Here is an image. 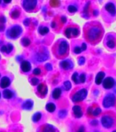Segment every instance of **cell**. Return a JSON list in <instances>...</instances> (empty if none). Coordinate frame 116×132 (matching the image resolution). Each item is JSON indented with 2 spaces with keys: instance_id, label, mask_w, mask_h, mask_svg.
Masks as SVG:
<instances>
[{
  "instance_id": "obj_1",
  "label": "cell",
  "mask_w": 116,
  "mask_h": 132,
  "mask_svg": "<svg viewBox=\"0 0 116 132\" xmlns=\"http://www.w3.org/2000/svg\"><path fill=\"white\" fill-rule=\"evenodd\" d=\"M104 35V29L98 22H91L85 27V36L87 41L92 44L100 42Z\"/></svg>"
},
{
  "instance_id": "obj_2",
  "label": "cell",
  "mask_w": 116,
  "mask_h": 132,
  "mask_svg": "<svg viewBox=\"0 0 116 132\" xmlns=\"http://www.w3.org/2000/svg\"><path fill=\"white\" fill-rule=\"evenodd\" d=\"M100 121L102 127L106 129L113 127L116 125V114L111 111L105 113L101 118Z\"/></svg>"
},
{
  "instance_id": "obj_3",
  "label": "cell",
  "mask_w": 116,
  "mask_h": 132,
  "mask_svg": "<svg viewBox=\"0 0 116 132\" xmlns=\"http://www.w3.org/2000/svg\"><path fill=\"white\" fill-rule=\"evenodd\" d=\"M116 98L115 95L113 94L109 93L104 96L103 101H102V105L104 108H109L111 107H113L115 105Z\"/></svg>"
},
{
  "instance_id": "obj_4",
  "label": "cell",
  "mask_w": 116,
  "mask_h": 132,
  "mask_svg": "<svg viewBox=\"0 0 116 132\" xmlns=\"http://www.w3.org/2000/svg\"><path fill=\"white\" fill-rule=\"evenodd\" d=\"M88 95V91L86 89H81L75 93L72 96V101L74 103H79L86 99Z\"/></svg>"
},
{
  "instance_id": "obj_5",
  "label": "cell",
  "mask_w": 116,
  "mask_h": 132,
  "mask_svg": "<svg viewBox=\"0 0 116 132\" xmlns=\"http://www.w3.org/2000/svg\"><path fill=\"white\" fill-rule=\"evenodd\" d=\"M105 45L110 49L114 50L116 48V36L113 34H109L105 39Z\"/></svg>"
},
{
  "instance_id": "obj_6",
  "label": "cell",
  "mask_w": 116,
  "mask_h": 132,
  "mask_svg": "<svg viewBox=\"0 0 116 132\" xmlns=\"http://www.w3.org/2000/svg\"><path fill=\"white\" fill-rule=\"evenodd\" d=\"M69 49V45L67 41H61L57 47V53L60 56H64L68 53Z\"/></svg>"
},
{
  "instance_id": "obj_7",
  "label": "cell",
  "mask_w": 116,
  "mask_h": 132,
  "mask_svg": "<svg viewBox=\"0 0 116 132\" xmlns=\"http://www.w3.org/2000/svg\"><path fill=\"white\" fill-rule=\"evenodd\" d=\"M37 5V0H23V6L27 11H31L35 9Z\"/></svg>"
},
{
  "instance_id": "obj_8",
  "label": "cell",
  "mask_w": 116,
  "mask_h": 132,
  "mask_svg": "<svg viewBox=\"0 0 116 132\" xmlns=\"http://www.w3.org/2000/svg\"><path fill=\"white\" fill-rule=\"evenodd\" d=\"M22 32V28L19 26H16L12 27L8 31V35L10 38L12 39H16L17 37L20 36V35Z\"/></svg>"
},
{
  "instance_id": "obj_9",
  "label": "cell",
  "mask_w": 116,
  "mask_h": 132,
  "mask_svg": "<svg viewBox=\"0 0 116 132\" xmlns=\"http://www.w3.org/2000/svg\"><path fill=\"white\" fill-rule=\"evenodd\" d=\"M102 85L104 89H109L113 88L115 85L114 79L111 77H107L103 80L102 82Z\"/></svg>"
},
{
  "instance_id": "obj_10",
  "label": "cell",
  "mask_w": 116,
  "mask_h": 132,
  "mask_svg": "<svg viewBox=\"0 0 116 132\" xmlns=\"http://www.w3.org/2000/svg\"><path fill=\"white\" fill-rule=\"evenodd\" d=\"M104 9L112 16H114L116 14V8L115 4L112 2H109L104 6Z\"/></svg>"
},
{
  "instance_id": "obj_11",
  "label": "cell",
  "mask_w": 116,
  "mask_h": 132,
  "mask_svg": "<svg viewBox=\"0 0 116 132\" xmlns=\"http://www.w3.org/2000/svg\"><path fill=\"white\" fill-rule=\"evenodd\" d=\"M102 110L100 107H90L88 109V114L89 116H98L101 113Z\"/></svg>"
},
{
  "instance_id": "obj_12",
  "label": "cell",
  "mask_w": 116,
  "mask_h": 132,
  "mask_svg": "<svg viewBox=\"0 0 116 132\" xmlns=\"http://www.w3.org/2000/svg\"><path fill=\"white\" fill-rule=\"evenodd\" d=\"M38 132H59L58 130L54 127V126L46 124L44 125L41 126L40 129Z\"/></svg>"
},
{
  "instance_id": "obj_13",
  "label": "cell",
  "mask_w": 116,
  "mask_h": 132,
  "mask_svg": "<svg viewBox=\"0 0 116 132\" xmlns=\"http://www.w3.org/2000/svg\"><path fill=\"white\" fill-rule=\"evenodd\" d=\"M72 111H73L74 115H75L76 118H80L82 117V116H83V110H82V108L80 107L79 105H75L72 107Z\"/></svg>"
},
{
  "instance_id": "obj_14",
  "label": "cell",
  "mask_w": 116,
  "mask_h": 132,
  "mask_svg": "<svg viewBox=\"0 0 116 132\" xmlns=\"http://www.w3.org/2000/svg\"><path fill=\"white\" fill-rule=\"evenodd\" d=\"M36 57V59L38 61L43 62L48 59L49 55H48V54L45 52H39V53L37 54Z\"/></svg>"
},
{
  "instance_id": "obj_15",
  "label": "cell",
  "mask_w": 116,
  "mask_h": 132,
  "mask_svg": "<svg viewBox=\"0 0 116 132\" xmlns=\"http://www.w3.org/2000/svg\"><path fill=\"white\" fill-rule=\"evenodd\" d=\"M10 85V80L9 79L8 77L7 76H4L2 77L0 81V87L3 89H5L6 87H8Z\"/></svg>"
},
{
  "instance_id": "obj_16",
  "label": "cell",
  "mask_w": 116,
  "mask_h": 132,
  "mask_svg": "<svg viewBox=\"0 0 116 132\" xmlns=\"http://www.w3.org/2000/svg\"><path fill=\"white\" fill-rule=\"evenodd\" d=\"M20 68H21V70H22L23 72H28L29 71H30L31 66V64L29 62L27 61H24L22 62Z\"/></svg>"
},
{
  "instance_id": "obj_17",
  "label": "cell",
  "mask_w": 116,
  "mask_h": 132,
  "mask_svg": "<svg viewBox=\"0 0 116 132\" xmlns=\"http://www.w3.org/2000/svg\"><path fill=\"white\" fill-rule=\"evenodd\" d=\"M60 66L63 68L64 70H69L72 68V63L69 60H65V61H62L60 63Z\"/></svg>"
},
{
  "instance_id": "obj_18",
  "label": "cell",
  "mask_w": 116,
  "mask_h": 132,
  "mask_svg": "<svg viewBox=\"0 0 116 132\" xmlns=\"http://www.w3.org/2000/svg\"><path fill=\"white\" fill-rule=\"evenodd\" d=\"M104 76H105V74L103 72H99L97 74L95 78V82L96 85L101 84V82H102V80L104 79Z\"/></svg>"
},
{
  "instance_id": "obj_19",
  "label": "cell",
  "mask_w": 116,
  "mask_h": 132,
  "mask_svg": "<svg viewBox=\"0 0 116 132\" xmlns=\"http://www.w3.org/2000/svg\"><path fill=\"white\" fill-rule=\"evenodd\" d=\"M37 90L40 94H43V96H46L47 93V86L44 84H39L37 87Z\"/></svg>"
},
{
  "instance_id": "obj_20",
  "label": "cell",
  "mask_w": 116,
  "mask_h": 132,
  "mask_svg": "<svg viewBox=\"0 0 116 132\" xmlns=\"http://www.w3.org/2000/svg\"><path fill=\"white\" fill-rule=\"evenodd\" d=\"M33 106H34V103L31 100H27L23 104V109H26V110H31L32 109Z\"/></svg>"
},
{
  "instance_id": "obj_21",
  "label": "cell",
  "mask_w": 116,
  "mask_h": 132,
  "mask_svg": "<svg viewBox=\"0 0 116 132\" xmlns=\"http://www.w3.org/2000/svg\"><path fill=\"white\" fill-rule=\"evenodd\" d=\"M61 89L59 87L57 88H55L53 92V94H52V96H53V98L55 100H57L61 96Z\"/></svg>"
},
{
  "instance_id": "obj_22",
  "label": "cell",
  "mask_w": 116,
  "mask_h": 132,
  "mask_svg": "<svg viewBox=\"0 0 116 132\" xmlns=\"http://www.w3.org/2000/svg\"><path fill=\"white\" fill-rule=\"evenodd\" d=\"M3 94H4V97L6 99H10L12 98L13 96H14V94L12 92H11L9 89H5L3 92Z\"/></svg>"
},
{
  "instance_id": "obj_23",
  "label": "cell",
  "mask_w": 116,
  "mask_h": 132,
  "mask_svg": "<svg viewBox=\"0 0 116 132\" xmlns=\"http://www.w3.org/2000/svg\"><path fill=\"white\" fill-rule=\"evenodd\" d=\"M55 109H56V107H55V105L54 103H50L47 104V105H46V109H47L49 112L52 113V112H53V111H55Z\"/></svg>"
},
{
  "instance_id": "obj_24",
  "label": "cell",
  "mask_w": 116,
  "mask_h": 132,
  "mask_svg": "<svg viewBox=\"0 0 116 132\" xmlns=\"http://www.w3.org/2000/svg\"><path fill=\"white\" fill-rule=\"evenodd\" d=\"M49 29L47 27H43L41 26L39 28L38 32L41 35H46L47 33H49Z\"/></svg>"
},
{
  "instance_id": "obj_25",
  "label": "cell",
  "mask_w": 116,
  "mask_h": 132,
  "mask_svg": "<svg viewBox=\"0 0 116 132\" xmlns=\"http://www.w3.org/2000/svg\"><path fill=\"white\" fill-rule=\"evenodd\" d=\"M41 117H42V114H41V113H40V112H37V113H35L34 115H33V121L35 122H38L39 120L41 119Z\"/></svg>"
},
{
  "instance_id": "obj_26",
  "label": "cell",
  "mask_w": 116,
  "mask_h": 132,
  "mask_svg": "<svg viewBox=\"0 0 116 132\" xmlns=\"http://www.w3.org/2000/svg\"><path fill=\"white\" fill-rule=\"evenodd\" d=\"M72 79L73 80L74 82H75L76 84H78V83H80L79 80V74H78L77 72H75L72 76Z\"/></svg>"
},
{
  "instance_id": "obj_27",
  "label": "cell",
  "mask_w": 116,
  "mask_h": 132,
  "mask_svg": "<svg viewBox=\"0 0 116 132\" xmlns=\"http://www.w3.org/2000/svg\"><path fill=\"white\" fill-rule=\"evenodd\" d=\"M22 43L24 46L27 47V46H28V45H29V44H30V40H29L28 38L25 37V38H23V39H22Z\"/></svg>"
},
{
  "instance_id": "obj_28",
  "label": "cell",
  "mask_w": 116,
  "mask_h": 132,
  "mask_svg": "<svg viewBox=\"0 0 116 132\" xmlns=\"http://www.w3.org/2000/svg\"><path fill=\"white\" fill-rule=\"evenodd\" d=\"M72 35H73L74 37H77L79 35V30L77 28H72Z\"/></svg>"
},
{
  "instance_id": "obj_29",
  "label": "cell",
  "mask_w": 116,
  "mask_h": 132,
  "mask_svg": "<svg viewBox=\"0 0 116 132\" xmlns=\"http://www.w3.org/2000/svg\"><path fill=\"white\" fill-rule=\"evenodd\" d=\"M68 10L70 12L73 13V12H75L77 11V8L75 6L70 5V6H69L68 7Z\"/></svg>"
},
{
  "instance_id": "obj_30",
  "label": "cell",
  "mask_w": 116,
  "mask_h": 132,
  "mask_svg": "<svg viewBox=\"0 0 116 132\" xmlns=\"http://www.w3.org/2000/svg\"><path fill=\"white\" fill-rule=\"evenodd\" d=\"M64 88H65V89L66 91L70 90L72 87L71 82H70V81H68V80L66 81V82H64Z\"/></svg>"
},
{
  "instance_id": "obj_31",
  "label": "cell",
  "mask_w": 116,
  "mask_h": 132,
  "mask_svg": "<svg viewBox=\"0 0 116 132\" xmlns=\"http://www.w3.org/2000/svg\"><path fill=\"white\" fill-rule=\"evenodd\" d=\"M71 32H72V27H69V28H68L66 29L65 35L66 36V37L70 38V37H71V35H72Z\"/></svg>"
},
{
  "instance_id": "obj_32",
  "label": "cell",
  "mask_w": 116,
  "mask_h": 132,
  "mask_svg": "<svg viewBox=\"0 0 116 132\" xmlns=\"http://www.w3.org/2000/svg\"><path fill=\"white\" fill-rule=\"evenodd\" d=\"M86 79V75L85 74H81L80 75V76H79V82H81V83H83L85 82Z\"/></svg>"
},
{
  "instance_id": "obj_33",
  "label": "cell",
  "mask_w": 116,
  "mask_h": 132,
  "mask_svg": "<svg viewBox=\"0 0 116 132\" xmlns=\"http://www.w3.org/2000/svg\"><path fill=\"white\" fill-rule=\"evenodd\" d=\"M67 115V111L66 110H61V111L59 112V117L63 118Z\"/></svg>"
},
{
  "instance_id": "obj_34",
  "label": "cell",
  "mask_w": 116,
  "mask_h": 132,
  "mask_svg": "<svg viewBox=\"0 0 116 132\" xmlns=\"http://www.w3.org/2000/svg\"><path fill=\"white\" fill-rule=\"evenodd\" d=\"M19 14H20V12H19L18 10H14V11L12 12V16L14 19H16L17 18V17H18Z\"/></svg>"
},
{
  "instance_id": "obj_35",
  "label": "cell",
  "mask_w": 116,
  "mask_h": 132,
  "mask_svg": "<svg viewBox=\"0 0 116 132\" xmlns=\"http://www.w3.org/2000/svg\"><path fill=\"white\" fill-rule=\"evenodd\" d=\"M31 84H32L33 85H38L39 83L38 78H36V77H34V78H31Z\"/></svg>"
},
{
  "instance_id": "obj_36",
  "label": "cell",
  "mask_w": 116,
  "mask_h": 132,
  "mask_svg": "<svg viewBox=\"0 0 116 132\" xmlns=\"http://www.w3.org/2000/svg\"><path fill=\"white\" fill-rule=\"evenodd\" d=\"M82 52V50L81 48L80 47H78V46H77V47H75V49H74V52L75 54H80L81 52Z\"/></svg>"
},
{
  "instance_id": "obj_37",
  "label": "cell",
  "mask_w": 116,
  "mask_h": 132,
  "mask_svg": "<svg viewBox=\"0 0 116 132\" xmlns=\"http://www.w3.org/2000/svg\"><path fill=\"white\" fill-rule=\"evenodd\" d=\"M79 64L80 65H83L85 63V62H86V59H85V58L83 57V56H81V57L79 59Z\"/></svg>"
},
{
  "instance_id": "obj_38",
  "label": "cell",
  "mask_w": 116,
  "mask_h": 132,
  "mask_svg": "<svg viewBox=\"0 0 116 132\" xmlns=\"http://www.w3.org/2000/svg\"><path fill=\"white\" fill-rule=\"evenodd\" d=\"M41 73V70L40 69H39V68H36L33 71V74H35V75H39V74H40Z\"/></svg>"
},
{
  "instance_id": "obj_39",
  "label": "cell",
  "mask_w": 116,
  "mask_h": 132,
  "mask_svg": "<svg viewBox=\"0 0 116 132\" xmlns=\"http://www.w3.org/2000/svg\"><path fill=\"white\" fill-rule=\"evenodd\" d=\"M12 48H13L12 45H11V44H8V46H7V50H6V53H8V54L10 53V52H12Z\"/></svg>"
},
{
  "instance_id": "obj_40",
  "label": "cell",
  "mask_w": 116,
  "mask_h": 132,
  "mask_svg": "<svg viewBox=\"0 0 116 132\" xmlns=\"http://www.w3.org/2000/svg\"><path fill=\"white\" fill-rule=\"evenodd\" d=\"M46 68L47 69V70L50 71V70H52V66H51V65L50 63H47L46 64Z\"/></svg>"
},
{
  "instance_id": "obj_41",
  "label": "cell",
  "mask_w": 116,
  "mask_h": 132,
  "mask_svg": "<svg viewBox=\"0 0 116 132\" xmlns=\"http://www.w3.org/2000/svg\"><path fill=\"white\" fill-rule=\"evenodd\" d=\"M29 21H30V20L29 19H26L24 21V22H23V23H24L25 26H27L29 24Z\"/></svg>"
},
{
  "instance_id": "obj_42",
  "label": "cell",
  "mask_w": 116,
  "mask_h": 132,
  "mask_svg": "<svg viewBox=\"0 0 116 132\" xmlns=\"http://www.w3.org/2000/svg\"><path fill=\"white\" fill-rule=\"evenodd\" d=\"M6 50H7V46L6 45H3L1 48V51L3 52H6Z\"/></svg>"
},
{
  "instance_id": "obj_43",
  "label": "cell",
  "mask_w": 116,
  "mask_h": 132,
  "mask_svg": "<svg viewBox=\"0 0 116 132\" xmlns=\"http://www.w3.org/2000/svg\"><path fill=\"white\" fill-rule=\"evenodd\" d=\"M81 50H82V51H84V50H86V49H87V45H86V43H83V44H82V46H81Z\"/></svg>"
},
{
  "instance_id": "obj_44",
  "label": "cell",
  "mask_w": 116,
  "mask_h": 132,
  "mask_svg": "<svg viewBox=\"0 0 116 132\" xmlns=\"http://www.w3.org/2000/svg\"><path fill=\"white\" fill-rule=\"evenodd\" d=\"M98 120H93V121L91 122V125L93 126H96L97 125H98Z\"/></svg>"
},
{
  "instance_id": "obj_45",
  "label": "cell",
  "mask_w": 116,
  "mask_h": 132,
  "mask_svg": "<svg viewBox=\"0 0 116 132\" xmlns=\"http://www.w3.org/2000/svg\"><path fill=\"white\" fill-rule=\"evenodd\" d=\"M84 131H85L84 127H83V126H81V127L79 128V129L78 130L77 132H84Z\"/></svg>"
},
{
  "instance_id": "obj_46",
  "label": "cell",
  "mask_w": 116,
  "mask_h": 132,
  "mask_svg": "<svg viewBox=\"0 0 116 132\" xmlns=\"http://www.w3.org/2000/svg\"><path fill=\"white\" fill-rule=\"evenodd\" d=\"M61 19L63 23H65L66 21V18L65 16H62V17L61 18Z\"/></svg>"
},
{
  "instance_id": "obj_47",
  "label": "cell",
  "mask_w": 116,
  "mask_h": 132,
  "mask_svg": "<svg viewBox=\"0 0 116 132\" xmlns=\"http://www.w3.org/2000/svg\"><path fill=\"white\" fill-rule=\"evenodd\" d=\"M11 1H12V0H4V2L5 4H9V3L11 2Z\"/></svg>"
},
{
  "instance_id": "obj_48",
  "label": "cell",
  "mask_w": 116,
  "mask_h": 132,
  "mask_svg": "<svg viewBox=\"0 0 116 132\" xmlns=\"http://www.w3.org/2000/svg\"><path fill=\"white\" fill-rule=\"evenodd\" d=\"M0 21H1V22H2V23H4L5 21H6V20H5V18H4V16H2V18H1V19H0Z\"/></svg>"
},
{
  "instance_id": "obj_49",
  "label": "cell",
  "mask_w": 116,
  "mask_h": 132,
  "mask_svg": "<svg viewBox=\"0 0 116 132\" xmlns=\"http://www.w3.org/2000/svg\"><path fill=\"white\" fill-rule=\"evenodd\" d=\"M96 14H98V12L97 10H94V15H96Z\"/></svg>"
},
{
  "instance_id": "obj_50",
  "label": "cell",
  "mask_w": 116,
  "mask_h": 132,
  "mask_svg": "<svg viewBox=\"0 0 116 132\" xmlns=\"http://www.w3.org/2000/svg\"><path fill=\"white\" fill-rule=\"evenodd\" d=\"M112 132H116V130H115V131H113Z\"/></svg>"
},
{
  "instance_id": "obj_51",
  "label": "cell",
  "mask_w": 116,
  "mask_h": 132,
  "mask_svg": "<svg viewBox=\"0 0 116 132\" xmlns=\"http://www.w3.org/2000/svg\"><path fill=\"white\" fill-rule=\"evenodd\" d=\"M1 2H2V0H0V4H1Z\"/></svg>"
},
{
  "instance_id": "obj_52",
  "label": "cell",
  "mask_w": 116,
  "mask_h": 132,
  "mask_svg": "<svg viewBox=\"0 0 116 132\" xmlns=\"http://www.w3.org/2000/svg\"><path fill=\"white\" fill-rule=\"evenodd\" d=\"M0 98H1V94H0Z\"/></svg>"
},
{
  "instance_id": "obj_53",
  "label": "cell",
  "mask_w": 116,
  "mask_h": 132,
  "mask_svg": "<svg viewBox=\"0 0 116 132\" xmlns=\"http://www.w3.org/2000/svg\"><path fill=\"white\" fill-rule=\"evenodd\" d=\"M0 76H1V75H0Z\"/></svg>"
}]
</instances>
